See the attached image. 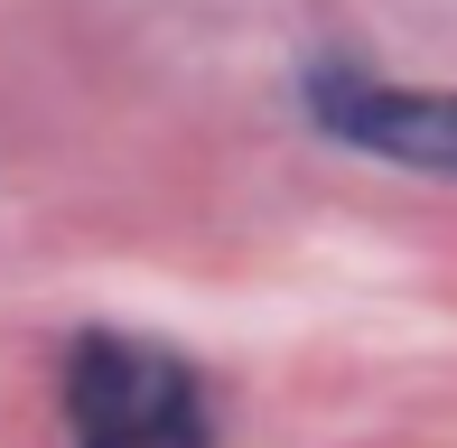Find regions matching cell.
<instances>
[{
	"instance_id": "cell-1",
	"label": "cell",
	"mask_w": 457,
	"mask_h": 448,
	"mask_svg": "<svg viewBox=\"0 0 457 448\" xmlns=\"http://www.w3.org/2000/svg\"><path fill=\"white\" fill-rule=\"evenodd\" d=\"M66 430L75 448H215L196 364L140 336H75L66 355Z\"/></svg>"
},
{
	"instance_id": "cell-2",
	"label": "cell",
	"mask_w": 457,
	"mask_h": 448,
	"mask_svg": "<svg viewBox=\"0 0 457 448\" xmlns=\"http://www.w3.org/2000/svg\"><path fill=\"white\" fill-rule=\"evenodd\" d=\"M308 121L364 159L457 178V94H420V85H392V75H364L345 56H327V66H308Z\"/></svg>"
}]
</instances>
